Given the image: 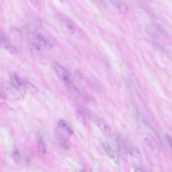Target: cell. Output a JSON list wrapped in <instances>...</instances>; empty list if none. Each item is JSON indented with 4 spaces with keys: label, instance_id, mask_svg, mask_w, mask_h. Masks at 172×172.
Wrapping results in <instances>:
<instances>
[{
    "label": "cell",
    "instance_id": "5",
    "mask_svg": "<svg viewBox=\"0 0 172 172\" xmlns=\"http://www.w3.org/2000/svg\"><path fill=\"white\" fill-rule=\"evenodd\" d=\"M60 17L71 33L73 34H75L78 33L79 34L80 37H82V33L79 30H78L77 28H76L77 27L73 21H72L70 19L64 15H61Z\"/></svg>",
    "mask_w": 172,
    "mask_h": 172
},
{
    "label": "cell",
    "instance_id": "17",
    "mask_svg": "<svg viewBox=\"0 0 172 172\" xmlns=\"http://www.w3.org/2000/svg\"><path fill=\"white\" fill-rule=\"evenodd\" d=\"M76 115L77 120L83 125H86V118L82 112L79 110H77L76 111Z\"/></svg>",
    "mask_w": 172,
    "mask_h": 172
},
{
    "label": "cell",
    "instance_id": "19",
    "mask_svg": "<svg viewBox=\"0 0 172 172\" xmlns=\"http://www.w3.org/2000/svg\"><path fill=\"white\" fill-rule=\"evenodd\" d=\"M32 51L37 54H40V48L39 45L36 43H34L32 45Z\"/></svg>",
    "mask_w": 172,
    "mask_h": 172
},
{
    "label": "cell",
    "instance_id": "20",
    "mask_svg": "<svg viewBox=\"0 0 172 172\" xmlns=\"http://www.w3.org/2000/svg\"><path fill=\"white\" fill-rule=\"evenodd\" d=\"M74 74L76 77L79 79H82L83 78L82 73L78 69H75L74 70Z\"/></svg>",
    "mask_w": 172,
    "mask_h": 172
},
{
    "label": "cell",
    "instance_id": "16",
    "mask_svg": "<svg viewBox=\"0 0 172 172\" xmlns=\"http://www.w3.org/2000/svg\"><path fill=\"white\" fill-rule=\"evenodd\" d=\"M11 35L17 42H19L21 40V34L20 31L16 28H13L11 30ZM10 35V36H11Z\"/></svg>",
    "mask_w": 172,
    "mask_h": 172
},
{
    "label": "cell",
    "instance_id": "11",
    "mask_svg": "<svg viewBox=\"0 0 172 172\" xmlns=\"http://www.w3.org/2000/svg\"><path fill=\"white\" fill-rule=\"evenodd\" d=\"M10 78L13 85L18 89L22 90V88L24 86V82L16 73H13L10 74Z\"/></svg>",
    "mask_w": 172,
    "mask_h": 172
},
{
    "label": "cell",
    "instance_id": "15",
    "mask_svg": "<svg viewBox=\"0 0 172 172\" xmlns=\"http://www.w3.org/2000/svg\"><path fill=\"white\" fill-rule=\"evenodd\" d=\"M24 86L26 88L33 94H37L39 93V90L33 83L29 82H24Z\"/></svg>",
    "mask_w": 172,
    "mask_h": 172
},
{
    "label": "cell",
    "instance_id": "13",
    "mask_svg": "<svg viewBox=\"0 0 172 172\" xmlns=\"http://www.w3.org/2000/svg\"><path fill=\"white\" fill-rule=\"evenodd\" d=\"M36 38L38 43L41 46L45 47H51L52 46L51 44L41 34H36Z\"/></svg>",
    "mask_w": 172,
    "mask_h": 172
},
{
    "label": "cell",
    "instance_id": "2",
    "mask_svg": "<svg viewBox=\"0 0 172 172\" xmlns=\"http://www.w3.org/2000/svg\"><path fill=\"white\" fill-rule=\"evenodd\" d=\"M88 115L90 120L98 126L106 136H108L110 135V129L104 121L90 111H88Z\"/></svg>",
    "mask_w": 172,
    "mask_h": 172
},
{
    "label": "cell",
    "instance_id": "23",
    "mask_svg": "<svg viewBox=\"0 0 172 172\" xmlns=\"http://www.w3.org/2000/svg\"><path fill=\"white\" fill-rule=\"evenodd\" d=\"M86 170L85 169V168H83L79 172H86Z\"/></svg>",
    "mask_w": 172,
    "mask_h": 172
},
{
    "label": "cell",
    "instance_id": "9",
    "mask_svg": "<svg viewBox=\"0 0 172 172\" xmlns=\"http://www.w3.org/2000/svg\"><path fill=\"white\" fill-rule=\"evenodd\" d=\"M0 45L3 48L12 54H15L18 52L17 48L9 41L3 36L0 38Z\"/></svg>",
    "mask_w": 172,
    "mask_h": 172
},
{
    "label": "cell",
    "instance_id": "7",
    "mask_svg": "<svg viewBox=\"0 0 172 172\" xmlns=\"http://www.w3.org/2000/svg\"><path fill=\"white\" fill-rule=\"evenodd\" d=\"M103 146L110 158L116 164V165H119V157L116 151L108 144L104 143L103 144Z\"/></svg>",
    "mask_w": 172,
    "mask_h": 172
},
{
    "label": "cell",
    "instance_id": "21",
    "mask_svg": "<svg viewBox=\"0 0 172 172\" xmlns=\"http://www.w3.org/2000/svg\"><path fill=\"white\" fill-rule=\"evenodd\" d=\"M166 138L167 142L170 145V148H172V139L171 136L168 134H166Z\"/></svg>",
    "mask_w": 172,
    "mask_h": 172
},
{
    "label": "cell",
    "instance_id": "10",
    "mask_svg": "<svg viewBox=\"0 0 172 172\" xmlns=\"http://www.w3.org/2000/svg\"><path fill=\"white\" fill-rule=\"evenodd\" d=\"M37 144L40 153L42 156L44 155L47 152V149L43 135L40 132L38 133V135Z\"/></svg>",
    "mask_w": 172,
    "mask_h": 172
},
{
    "label": "cell",
    "instance_id": "8",
    "mask_svg": "<svg viewBox=\"0 0 172 172\" xmlns=\"http://www.w3.org/2000/svg\"><path fill=\"white\" fill-rule=\"evenodd\" d=\"M22 90H19L15 87L13 86H12L7 87L6 88L4 92L3 93L2 96L6 98H19V94Z\"/></svg>",
    "mask_w": 172,
    "mask_h": 172
},
{
    "label": "cell",
    "instance_id": "12",
    "mask_svg": "<svg viewBox=\"0 0 172 172\" xmlns=\"http://www.w3.org/2000/svg\"><path fill=\"white\" fill-rule=\"evenodd\" d=\"M120 11L121 13L125 14L128 11V7L123 1H111Z\"/></svg>",
    "mask_w": 172,
    "mask_h": 172
},
{
    "label": "cell",
    "instance_id": "6",
    "mask_svg": "<svg viewBox=\"0 0 172 172\" xmlns=\"http://www.w3.org/2000/svg\"><path fill=\"white\" fill-rule=\"evenodd\" d=\"M64 82L68 92L72 96L76 99L79 98L81 95V92L74 84L69 79Z\"/></svg>",
    "mask_w": 172,
    "mask_h": 172
},
{
    "label": "cell",
    "instance_id": "18",
    "mask_svg": "<svg viewBox=\"0 0 172 172\" xmlns=\"http://www.w3.org/2000/svg\"><path fill=\"white\" fill-rule=\"evenodd\" d=\"M13 158L14 162L15 164H18L19 163L20 160V157L19 154L17 151L14 152Z\"/></svg>",
    "mask_w": 172,
    "mask_h": 172
},
{
    "label": "cell",
    "instance_id": "4",
    "mask_svg": "<svg viewBox=\"0 0 172 172\" xmlns=\"http://www.w3.org/2000/svg\"><path fill=\"white\" fill-rule=\"evenodd\" d=\"M52 67L61 81L64 82L69 79V75L65 69L59 64L55 62H52Z\"/></svg>",
    "mask_w": 172,
    "mask_h": 172
},
{
    "label": "cell",
    "instance_id": "3",
    "mask_svg": "<svg viewBox=\"0 0 172 172\" xmlns=\"http://www.w3.org/2000/svg\"><path fill=\"white\" fill-rule=\"evenodd\" d=\"M116 142L118 151L122 159L127 161L128 157V148L125 140L122 136H118L116 138Z\"/></svg>",
    "mask_w": 172,
    "mask_h": 172
},
{
    "label": "cell",
    "instance_id": "22",
    "mask_svg": "<svg viewBox=\"0 0 172 172\" xmlns=\"http://www.w3.org/2000/svg\"><path fill=\"white\" fill-rule=\"evenodd\" d=\"M30 2H31L32 5L35 6H37L39 4V1H30Z\"/></svg>",
    "mask_w": 172,
    "mask_h": 172
},
{
    "label": "cell",
    "instance_id": "24",
    "mask_svg": "<svg viewBox=\"0 0 172 172\" xmlns=\"http://www.w3.org/2000/svg\"><path fill=\"white\" fill-rule=\"evenodd\" d=\"M143 172H145V171H143Z\"/></svg>",
    "mask_w": 172,
    "mask_h": 172
},
{
    "label": "cell",
    "instance_id": "14",
    "mask_svg": "<svg viewBox=\"0 0 172 172\" xmlns=\"http://www.w3.org/2000/svg\"><path fill=\"white\" fill-rule=\"evenodd\" d=\"M130 153L131 154L138 159L141 162H143V158L139 150L134 146H131L130 147Z\"/></svg>",
    "mask_w": 172,
    "mask_h": 172
},
{
    "label": "cell",
    "instance_id": "1",
    "mask_svg": "<svg viewBox=\"0 0 172 172\" xmlns=\"http://www.w3.org/2000/svg\"><path fill=\"white\" fill-rule=\"evenodd\" d=\"M57 134L59 143L62 148L69 149L70 144L69 139L73 133L70 124L66 120H60L57 125Z\"/></svg>",
    "mask_w": 172,
    "mask_h": 172
}]
</instances>
